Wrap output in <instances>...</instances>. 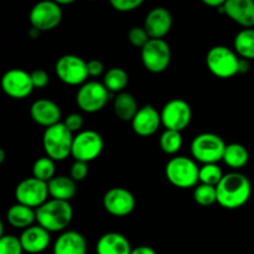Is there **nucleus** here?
<instances>
[{"label":"nucleus","mask_w":254,"mask_h":254,"mask_svg":"<svg viewBox=\"0 0 254 254\" xmlns=\"http://www.w3.org/2000/svg\"><path fill=\"white\" fill-rule=\"evenodd\" d=\"M130 242L126 236L118 232H108L102 236L96 245L97 254H130Z\"/></svg>","instance_id":"22"},{"label":"nucleus","mask_w":254,"mask_h":254,"mask_svg":"<svg viewBox=\"0 0 254 254\" xmlns=\"http://www.w3.org/2000/svg\"><path fill=\"white\" fill-rule=\"evenodd\" d=\"M201 1H202L205 5H207V6L221 7L225 5V2L227 1V0H201Z\"/></svg>","instance_id":"42"},{"label":"nucleus","mask_w":254,"mask_h":254,"mask_svg":"<svg viewBox=\"0 0 254 254\" xmlns=\"http://www.w3.org/2000/svg\"><path fill=\"white\" fill-rule=\"evenodd\" d=\"M235 51L241 59L254 60V29H243L236 35L233 41Z\"/></svg>","instance_id":"27"},{"label":"nucleus","mask_w":254,"mask_h":254,"mask_svg":"<svg viewBox=\"0 0 254 254\" xmlns=\"http://www.w3.org/2000/svg\"><path fill=\"white\" fill-rule=\"evenodd\" d=\"M20 241H21L22 248H24L25 252L37 254L47 250L50 242H51V237H50L49 231L37 225L31 226V227L22 231L21 236H20Z\"/></svg>","instance_id":"20"},{"label":"nucleus","mask_w":254,"mask_h":254,"mask_svg":"<svg viewBox=\"0 0 254 254\" xmlns=\"http://www.w3.org/2000/svg\"><path fill=\"white\" fill-rule=\"evenodd\" d=\"M1 88L6 96L14 99H24L34 91L31 76L20 68L9 69L1 78Z\"/></svg>","instance_id":"14"},{"label":"nucleus","mask_w":254,"mask_h":254,"mask_svg":"<svg viewBox=\"0 0 254 254\" xmlns=\"http://www.w3.org/2000/svg\"><path fill=\"white\" fill-rule=\"evenodd\" d=\"M104 210L116 217L130 215L135 208V197L124 188H113L106 192L103 197Z\"/></svg>","instance_id":"15"},{"label":"nucleus","mask_w":254,"mask_h":254,"mask_svg":"<svg viewBox=\"0 0 254 254\" xmlns=\"http://www.w3.org/2000/svg\"><path fill=\"white\" fill-rule=\"evenodd\" d=\"M55 171H56L55 160H52L49 156L39 158L32 166V176L45 183H49L55 178Z\"/></svg>","instance_id":"30"},{"label":"nucleus","mask_w":254,"mask_h":254,"mask_svg":"<svg viewBox=\"0 0 254 254\" xmlns=\"http://www.w3.org/2000/svg\"><path fill=\"white\" fill-rule=\"evenodd\" d=\"M200 184L217 186L222 180L223 173L217 164H205L200 168Z\"/></svg>","instance_id":"32"},{"label":"nucleus","mask_w":254,"mask_h":254,"mask_svg":"<svg viewBox=\"0 0 254 254\" xmlns=\"http://www.w3.org/2000/svg\"><path fill=\"white\" fill-rule=\"evenodd\" d=\"M40 32L41 31H39V30L35 29V27H31L29 31V35H30V37H32V39H36V37L40 35Z\"/></svg>","instance_id":"43"},{"label":"nucleus","mask_w":254,"mask_h":254,"mask_svg":"<svg viewBox=\"0 0 254 254\" xmlns=\"http://www.w3.org/2000/svg\"><path fill=\"white\" fill-rule=\"evenodd\" d=\"M6 221L12 227L26 230L36 221V210L21 203H15L7 210Z\"/></svg>","instance_id":"24"},{"label":"nucleus","mask_w":254,"mask_h":254,"mask_svg":"<svg viewBox=\"0 0 254 254\" xmlns=\"http://www.w3.org/2000/svg\"><path fill=\"white\" fill-rule=\"evenodd\" d=\"M29 20L31 27H35L39 31L54 30L62 20L61 5L54 0H41L32 6Z\"/></svg>","instance_id":"11"},{"label":"nucleus","mask_w":254,"mask_h":254,"mask_svg":"<svg viewBox=\"0 0 254 254\" xmlns=\"http://www.w3.org/2000/svg\"><path fill=\"white\" fill-rule=\"evenodd\" d=\"M161 124L165 129L183 131L188 128L192 119V111L190 104L184 99H171L160 112Z\"/></svg>","instance_id":"13"},{"label":"nucleus","mask_w":254,"mask_h":254,"mask_svg":"<svg viewBox=\"0 0 254 254\" xmlns=\"http://www.w3.org/2000/svg\"><path fill=\"white\" fill-rule=\"evenodd\" d=\"M226 143L220 135L213 133L198 134L191 141V155L193 160L202 165L205 164H217L223 160L226 150Z\"/></svg>","instance_id":"5"},{"label":"nucleus","mask_w":254,"mask_h":254,"mask_svg":"<svg viewBox=\"0 0 254 254\" xmlns=\"http://www.w3.org/2000/svg\"><path fill=\"white\" fill-rule=\"evenodd\" d=\"M250 160V153L247 148L242 144L232 143L226 146L225 155H223V163L230 166L233 170H238L247 165Z\"/></svg>","instance_id":"26"},{"label":"nucleus","mask_w":254,"mask_h":254,"mask_svg":"<svg viewBox=\"0 0 254 254\" xmlns=\"http://www.w3.org/2000/svg\"><path fill=\"white\" fill-rule=\"evenodd\" d=\"M129 82L128 73L121 67H113L104 74L103 84L109 92L122 93Z\"/></svg>","instance_id":"28"},{"label":"nucleus","mask_w":254,"mask_h":254,"mask_svg":"<svg viewBox=\"0 0 254 254\" xmlns=\"http://www.w3.org/2000/svg\"><path fill=\"white\" fill-rule=\"evenodd\" d=\"M30 114L35 123L45 127V128H49V127L60 123L61 109L54 101L37 99L32 103L31 108H30Z\"/></svg>","instance_id":"19"},{"label":"nucleus","mask_w":254,"mask_h":254,"mask_svg":"<svg viewBox=\"0 0 254 254\" xmlns=\"http://www.w3.org/2000/svg\"><path fill=\"white\" fill-rule=\"evenodd\" d=\"M250 71V61L245 59L240 60V67H238V73L245 74Z\"/></svg>","instance_id":"41"},{"label":"nucleus","mask_w":254,"mask_h":254,"mask_svg":"<svg viewBox=\"0 0 254 254\" xmlns=\"http://www.w3.org/2000/svg\"><path fill=\"white\" fill-rule=\"evenodd\" d=\"M193 200L196 203L203 207L213 205L217 202V190L216 186L206 185V184H198L193 190Z\"/></svg>","instance_id":"31"},{"label":"nucleus","mask_w":254,"mask_h":254,"mask_svg":"<svg viewBox=\"0 0 254 254\" xmlns=\"http://www.w3.org/2000/svg\"><path fill=\"white\" fill-rule=\"evenodd\" d=\"M141 62L151 73H161L171 62V50L164 39H150L141 49Z\"/></svg>","instance_id":"8"},{"label":"nucleus","mask_w":254,"mask_h":254,"mask_svg":"<svg viewBox=\"0 0 254 254\" xmlns=\"http://www.w3.org/2000/svg\"><path fill=\"white\" fill-rule=\"evenodd\" d=\"M30 76H31V81H32V84H34V88H40V89L45 88L50 82L47 72L41 68L34 69V71L30 73Z\"/></svg>","instance_id":"37"},{"label":"nucleus","mask_w":254,"mask_h":254,"mask_svg":"<svg viewBox=\"0 0 254 254\" xmlns=\"http://www.w3.org/2000/svg\"><path fill=\"white\" fill-rule=\"evenodd\" d=\"M64 124L71 133H76V131L81 130V128L83 127V118L78 113L68 114L64 119Z\"/></svg>","instance_id":"38"},{"label":"nucleus","mask_w":254,"mask_h":254,"mask_svg":"<svg viewBox=\"0 0 254 254\" xmlns=\"http://www.w3.org/2000/svg\"><path fill=\"white\" fill-rule=\"evenodd\" d=\"M220 10L245 29L254 26V0H227Z\"/></svg>","instance_id":"16"},{"label":"nucleus","mask_w":254,"mask_h":254,"mask_svg":"<svg viewBox=\"0 0 254 254\" xmlns=\"http://www.w3.org/2000/svg\"><path fill=\"white\" fill-rule=\"evenodd\" d=\"M217 203L226 210H237L242 207L252 195V184L250 179L241 173L223 175L217 186Z\"/></svg>","instance_id":"1"},{"label":"nucleus","mask_w":254,"mask_h":254,"mask_svg":"<svg viewBox=\"0 0 254 254\" xmlns=\"http://www.w3.org/2000/svg\"><path fill=\"white\" fill-rule=\"evenodd\" d=\"M161 150L168 155H175L183 146V135L181 131L171 130V129H165L159 139Z\"/></svg>","instance_id":"29"},{"label":"nucleus","mask_w":254,"mask_h":254,"mask_svg":"<svg viewBox=\"0 0 254 254\" xmlns=\"http://www.w3.org/2000/svg\"><path fill=\"white\" fill-rule=\"evenodd\" d=\"M72 218L73 208L67 201L51 198L36 208V222L50 233L64 231L72 222Z\"/></svg>","instance_id":"2"},{"label":"nucleus","mask_w":254,"mask_h":254,"mask_svg":"<svg viewBox=\"0 0 254 254\" xmlns=\"http://www.w3.org/2000/svg\"><path fill=\"white\" fill-rule=\"evenodd\" d=\"M54 254H87L86 240L76 231H64L55 241Z\"/></svg>","instance_id":"21"},{"label":"nucleus","mask_w":254,"mask_h":254,"mask_svg":"<svg viewBox=\"0 0 254 254\" xmlns=\"http://www.w3.org/2000/svg\"><path fill=\"white\" fill-rule=\"evenodd\" d=\"M47 184H49L50 196H51V198H55V200L69 202L77 192L76 181L71 176H55Z\"/></svg>","instance_id":"23"},{"label":"nucleus","mask_w":254,"mask_h":254,"mask_svg":"<svg viewBox=\"0 0 254 254\" xmlns=\"http://www.w3.org/2000/svg\"><path fill=\"white\" fill-rule=\"evenodd\" d=\"M24 252L20 238L11 235H5L0 238V254H22Z\"/></svg>","instance_id":"33"},{"label":"nucleus","mask_w":254,"mask_h":254,"mask_svg":"<svg viewBox=\"0 0 254 254\" xmlns=\"http://www.w3.org/2000/svg\"><path fill=\"white\" fill-rule=\"evenodd\" d=\"M55 72L60 81L68 86H82L89 77L87 62L76 55H64L55 64Z\"/></svg>","instance_id":"7"},{"label":"nucleus","mask_w":254,"mask_h":254,"mask_svg":"<svg viewBox=\"0 0 254 254\" xmlns=\"http://www.w3.org/2000/svg\"><path fill=\"white\" fill-rule=\"evenodd\" d=\"M109 99V91L97 81L86 82L79 87L76 96L77 106L86 113H97L104 108Z\"/></svg>","instance_id":"12"},{"label":"nucleus","mask_w":254,"mask_h":254,"mask_svg":"<svg viewBox=\"0 0 254 254\" xmlns=\"http://www.w3.org/2000/svg\"><path fill=\"white\" fill-rule=\"evenodd\" d=\"M200 168L196 160L188 156H175L165 166V176L169 183L179 189L196 188L200 183Z\"/></svg>","instance_id":"3"},{"label":"nucleus","mask_w":254,"mask_h":254,"mask_svg":"<svg viewBox=\"0 0 254 254\" xmlns=\"http://www.w3.org/2000/svg\"><path fill=\"white\" fill-rule=\"evenodd\" d=\"M73 138L71 131L61 122L45 129L42 145L46 156L55 161L66 160L72 153Z\"/></svg>","instance_id":"4"},{"label":"nucleus","mask_w":254,"mask_h":254,"mask_svg":"<svg viewBox=\"0 0 254 254\" xmlns=\"http://www.w3.org/2000/svg\"><path fill=\"white\" fill-rule=\"evenodd\" d=\"M5 150L4 149H0V164H2L4 163V160H5Z\"/></svg>","instance_id":"45"},{"label":"nucleus","mask_w":254,"mask_h":254,"mask_svg":"<svg viewBox=\"0 0 254 254\" xmlns=\"http://www.w3.org/2000/svg\"><path fill=\"white\" fill-rule=\"evenodd\" d=\"M54 1H56L59 5H69L76 1V0H54Z\"/></svg>","instance_id":"44"},{"label":"nucleus","mask_w":254,"mask_h":254,"mask_svg":"<svg viewBox=\"0 0 254 254\" xmlns=\"http://www.w3.org/2000/svg\"><path fill=\"white\" fill-rule=\"evenodd\" d=\"M109 2L118 11L127 12L135 10L136 7L140 6L144 2V0H109Z\"/></svg>","instance_id":"36"},{"label":"nucleus","mask_w":254,"mask_h":254,"mask_svg":"<svg viewBox=\"0 0 254 254\" xmlns=\"http://www.w3.org/2000/svg\"><path fill=\"white\" fill-rule=\"evenodd\" d=\"M104 148L103 138L96 130H83L74 135L72 153L74 160L89 163L98 158Z\"/></svg>","instance_id":"9"},{"label":"nucleus","mask_w":254,"mask_h":254,"mask_svg":"<svg viewBox=\"0 0 254 254\" xmlns=\"http://www.w3.org/2000/svg\"><path fill=\"white\" fill-rule=\"evenodd\" d=\"M50 196L49 184L36 178H27L20 181L15 189V198L17 203L31 208H39Z\"/></svg>","instance_id":"10"},{"label":"nucleus","mask_w":254,"mask_h":254,"mask_svg":"<svg viewBox=\"0 0 254 254\" xmlns=\"http://www.w3.org/2000/svg\"><path fill=\"white\" fill-rule=\"evenodd\" d=\"M113 109L117 118H119L123 122L133 121L134 117L136 116L139 111L136 99L134 98L133 94L128 93V92L118 93V96L114 98Z\"/></svg>","instance_id":"25"},{"label":"nucleus","mask_w":254,"mask_h":254,"mask_svg":"<svg viewBox=\"0 0 254 254\" xmlns=\"http://www.w3.org/2000/svg\"><path fill=\"white\" fill-rule=\"evenodd\" d=\"M173 26V16L165 7H154L144 20V29L150 39H164Z\"/></svg>","instance_id":"17"},{"label":"nucleus","mask_w":254,"mask_h":254,"mask_svg":"<svg viewBox=\"0 0 254 254\" xmlns=\"http://www.w3.org/2000/svg\"><path fill=\"white\" fill-rule=\"evenodd\" d=\"M87 175H88V163L74 160L69 170V176L77 183V181H83Z\"/></svg>","instance_id":"35"},{"label":"nucleus","mask_w":254,"mask_h":254,"mask_svg":"<svg viewBox=\"0 0 254 254\" xmlns=\"http://www.w3.org/2000/svg\"><path fill=\"white\" fill-rule=\"evenodd\" d=\"M128 40L134 47H138V49H143L146 44L150 40V36L148 35L146 30L140 26H134L129 30L128 32Z\"/></svg>","instance_id":"34"},{"label":"nucleus","mask_w":254,"mask_h":254,"mask_svg":"<svg viewBox=\"0 0 254 254\" xmlns=\"http://www.w3.org/2000/svg\"><path fill=\"white\" fill-rule=\"evenodd\" d=\"M87 68H88V74L91 77H99L104 71V66L99 60H91L87 62Z\"/></svg>","instance_id":"39"},{"label":"nucleus","mask_w":254,"mask_h":254,"mask_svg":"<svg viewBox=\"0 0 254 254\" xmlns=\"http://www.w3.org/2000/svg\"><path fill=\"white\" fill-rule=\"evenodd\" d=\"M130 254H156V252L148 246H140V247L133 248Z\"/></svg>","instance_id":"40"},{"label":"nucleus","mask_w":254,"mask_h":254,"mask_svg":"<svg viewBox=\"0 0 254 254\" xmlns=\"http://www.w3.org/2000/svg\"><path fill=\"white\" fill-rule=\"evenodd\" d=\"M240 60L236 51L227 46H213L206 55V64L213 76L218 78H231L238 73Z\"/></svg>","instance_id":"6"},{"label":"nucleus","mask_w":254,"mask_h":254,"mask_svg":"<svg viewBox=\"0 0 254 254\" xmlns=\"http://www.w3.org/2000/svg\"><path fill=\"white\" fill-rule=\"evenodd\" d=\"M161 116L153 106H144L131 121V128L139 136H150L159 130Z\"/></svg>","instance_id":"18"}]
</instances>
